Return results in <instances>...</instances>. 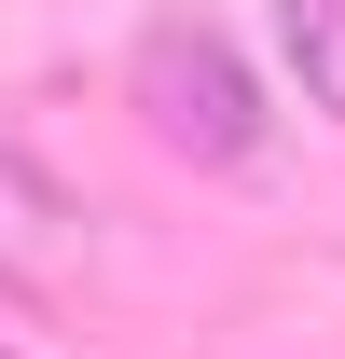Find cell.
<instances>
[{
    "label": "cell",
    "mask_w": 345,
    "mask_h": 359,
    "mask_svg": "<svg viewBox=\"0 0 345 359\" xmlns=\"http://www.w3.org/2000/svg\"><path fill=\"white\" fill-rule=\"evenodd\" d=\"M276 55H290L304 111H332V125H345V0H276Z\"/></svg>",
    "instance_id": "obj_3"
},
{
    "label": "cell",
    "mask_w": 345,
    "mask_h": 359,
    "mask_svg": "<svg viewBox=\"0 0 345 359\" xmlns=\"http://www.w3.org/2000/svg\"><path fill=\"white\" fill-rule=\"evenodd\" d=\"M0 359H14V346H0Z\"/></svg>",
    "instance_id": "obj_4"
},
{
    "label": "cell",
    "mask_w": 345,
    "mask_h": 359,
    "mask_svg": "<svg viewBox=\"0 0 345 359\" xmlns=\"http://www.w3.org/2000/svg\"><path fill=\"white\" fill-rule=\"evenodd\" d=\"M83 249H97V235H83V194L0 138V290H28V304H42V290L83 276Z\"/></svg>",
    "instance_id": "obj_2"
},
{
    "label": "cell",
    "mask_w": 345,
    "mask_h": 359,
    "mask_svg": "<svg viewBox=\"0 0 345 359\" xmlns=\"http://www.w3.org/2000/svg\"><path fill=\"white\" fill-rule=\"evenodd\" d=\"M125 111L166 138L180 166H249L262 138H276L262 69L235 55V28H208V14H152L125 42Z\"/></svg>",
    "instance_id": "obj_1"
}]
</instances>
